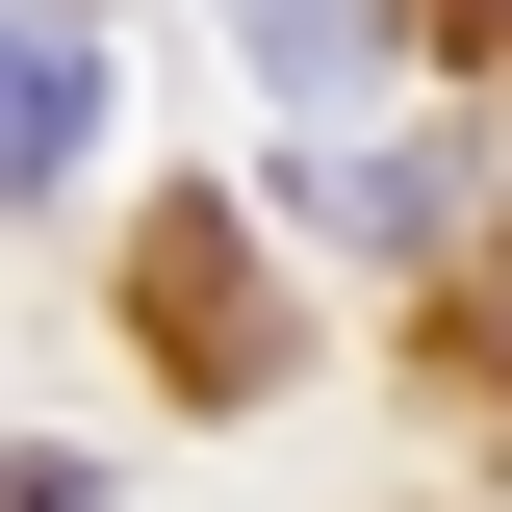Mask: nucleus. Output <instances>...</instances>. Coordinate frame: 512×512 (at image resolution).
<instances>
[{
    "mask_svg": "<svg viewBox=\"0 0 512 512\" xmlns=\"http://www.w3.org/2000/svg\"><path fill=\"white\" fill-rule=\"evenodd\" d=\"M461 26H512V0H461Z\"/></svg>",
    "mask_w": 512,
    "mask_h": 512,
    "instance_id": "nucleus-5",
    "label": "nucleus"
},
{
    "mask_svg": "<svg viewBox=\"0 0 512 512\" xmlns=\"http://www.w3.org/2000/svg\"><path fill=\"white\" fill-rule=\"evenodd\" d=\"M77 128H103L77 26H0V205H52V180H77Z\"/></svg>",
    "mask_w": 512,
    "mask_h": 512,
    "instance_id": "nucleus-1",
    "label": "nucleus"
},
{
    "mask_svg": "<svg viewBox=\"0 0 512 512\" xmlns=\"http://www.w3.org/2000/svg\"><path fill=\"white\" fill-rule=\"evenodd\" d=\"M231 26H256L282 77H333V52H359V0H231Z\"/></svg>",
    "mask_w": 512,
    "mask_h": 512,
    "instance_id": "nucleus-3",
    "label": "nucleus"
},
{
    "mask_svg": "<svg viewBox=\"0 0 512 512\" xmlns=\"http://www.w3.org/2000/svg\"><path fill=\"white\" fill-rule=\"evenodd\" d=\"M308 205H333V231H436V205H461V154H436V128H410V154H333Z\"/></svg>",
    "mask_w": 512,
    "mask_h": 512,
    "instance_id": "nucleus-2",
    "label": "nucleus"
},
{
    "mask_svg": "<svg viewBox=\"0 0 512 512\" xmlns=\"http://www.w3.org/2000/svg\"><path fill=\"white\" fill-rule=\"evenodd\" d=\"M487 359H512V282H487Z\"/></svg>",
    "mask_w": 512,
    "mask_h": 512,
    "instance_id": "nucleus-4",
    "label": "nucleus"
}]
</instances>
